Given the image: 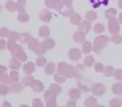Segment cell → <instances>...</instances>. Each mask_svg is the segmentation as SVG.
Listing matches in <instances>:
<instances>
[{
  "label": "cell",
  "mask_w": 122,
  "mask_h": 107,
  "mask_svg": "<svg viewBox=\"0 0 122 107\" xmlns=\"http://www.w3.org/2000/svg\"><path fill=\"white\" fill-rule=\"evenodd\" d=\"M120 21H121L122 22V13L120 14Z\"/></svg>",
  "instance_id": "obj_12"
},
{
  "label": "cell",
  "mask_w": 122,
  "mask_h": 107,
  "mask_svg": "<svg viewBox=\"0 0 122 107\" xmlns=\"http://www.w3.org/2000/svg\"><path fill=\"white\" fill-rule=\"evenodd\" d=\"M116 14V10L115 8H109L106 11L105 13V15L107 18H111L112 17H114L115 15Z\"/></svg>",
  "instance_id": "obj_4"
},
{
  "label": "cell",
  "mask_w": 122,
  "mask_h": 107,
  "mask_svg": "<svg viewBox=\"0 0 122 107\" xmlns=\"http://www.w3.org/2000/svg\"><path fill=\"white\" fill-rule=\"evenodd\" d=\"M60 1L65 5H72V0H60Z\"/></svg>",
  "instance_id": "obj_8"
},
{
  "label": "cell",
  "mask_w": 122,
  "mask_h": 107,
  "mask_svg": "<svg viewBox=\"0 0 122 107\" xmlns=\"http://www.w3.org/2000/svg\"><path fill=\"white\" fill-rule=\"evenodd\" d=\"M118 6H119L120 8L122 9V0H119V2H118Z\"/></svg>",
  "instance_id": "obj_11"
},
{
  "label": "cell",
  "mask_w": 122,
  "mask_h": 107,
  "mask_svg": "<svg viewBox=\"0 0 122 107\" xmlns=\"http://www.w3.org/2000/svg\"><path fill=\"white\" fill-rule=\"evenodd\" d=\"M45 3L48 8H57L60 5V0H46Z\"/></svg>",
  "instance_id": "obj_1"
},
{
  "label": "cell",
  "mask_w": 122,
  "mask_h": 107,
  "mask_svg": "<svg viewBox=\"0 0 122 107\" xmlns=\"http://www.w3.org/2000/svg\"><path fill=\"white\" fill-rule=\"evenodd\" d=\"M81 19V17L79 16V15H75V16H73V18H71V21L73 22V23H77L79 21H80Z\"/></svg>",
  "instance_id": "obj_7"
},
{
  "label": "cell",
  "mask_w": 122,
  "mask_h": 107,
  "mask_svg": "<svg viewBox=\"0 0 122 107\" xmlns=\"http://www.w3.org/2000/svg\"><path fill=\"white\" fill-rule=\"evenodd\" d=\"M7 6V8H8V10H10V11H13V10H15V7L17 6V3H14L13 1H9L6 4Z\"/></svg>",
  "instance_id": "obj_6"
},
{
  "label": "cell",
  "mask_w": 122,
  "mask_h": 107,
  "mask_svg": "<svg viewBox=\"0 0 122 107\" xmlns=\"http://www.w3.org/2000/svg\"><path fill=\"white\" fill-rule=\"evenodd\" d=\"M95 31L96 32H101V31H103V26L101 25V24H98V25L96 26Z\"/></svg>",
  "instance_id": "obj_9"
},
{
  "label": "cell",
  "mask_w": 122,
  "mask_h": 107,
  "mask_svg": "<svg viewBox=\"0 0 122 107\" xmlns=\"http://www.w3.org/2000/svg\"><path fill=\"white\" fill-rule=\"evenodd\" d=\"M86 17L87 19H89L90 21H93V20H95L96 18H97V13L92 11L87 12L86 14Z\"/></svg>",
  "instance_id": "obj_5"
},
{
  "label": "cell",
  "mask_w": 122,
  "mask_h": 107,
  "mask_svg": "<svg viewBox=\"0 0 122 107\" xmlns=\"http://www.w3.org/2000/svg\"><path fill=\"white\" fill-rule=\"evenodd\" d=\"M108 1H109V0H91V2H92V4H93L94 8H97V7L99 6L100 4L107 5Z\"/></svg>",
  "instance_id": "obj_3"
},
{
  "label": "cell",
  "mask_w": 122,
  "mask_h": 107,
  "mask_svg": "<svg viewBox=\"0 0 122 107\" xmlns=\"http://www.w3.org/2000/svg\"><path fill=\"white\" fill-rule=\"evenodd\" d=\"M109 27H110V30L111 32H116L118 31V28H119V26H118L117 21L116 19H111V21L109 22Z\"/></svg>",
  "instance_id": "obj_2"
},
{
  "label": "cell",
  "mask_w": 122,
  "mask_h": 107,
  "mask_svg": "<svg viewBox=\"0 0 122 107\" xmlns=\"http://www.w3.org/2000/svg\"><path fill=\"white\" fill-rule=\"evenodd\" d=\"M18 5H25V0H18L17 3V6Z\"/></svg>",
  "instance_id": "obj_10"
}]
</instances>
